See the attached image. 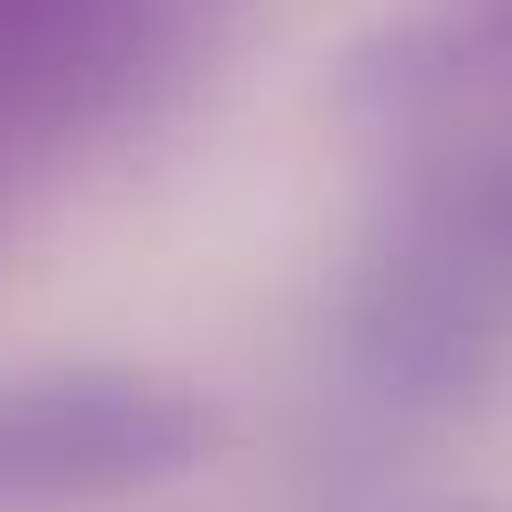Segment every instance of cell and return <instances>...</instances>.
Masks as SVG:
<instances>
[{
    "instance_id": "cell-1",
    "label": "cell",
    "mask_w": 512,
    "mask_h": 512,
    "mask_svg": "<svg viewBox=\"0 0 512 512\" xmlns=\"http://www.w3.org/2000/svg\"><path fill=\"white\" fill-rule=\"evenodd\" d=\"M512 336V120L448 144L400 192L360 264L352 352L392 400H440Z\"/></svg>"
},
{
    "instance_id": "cell-2",
    "label": "cell",
    "mask_w": 512,
    "mask_h": 512,
    "mask_svg": "<svg viewBox=\"0 0 512 512\" xmlns=\"http://www.w3.org/2000/svg\"><path fill=\"white\" fill-rule=\"evenodd\" d=\"M232 416L208 384L160 368H40L0 384V512H56L168 488L216 464Z\"/></svg>"
},
{
    "instance_id": "cell-3",
    "label": "cell",
    "mask_w": 512,
    "mask_h": 512,
    "mask_svg": "<svg viewBox=\"0 0 512 512\" xmlns=\"http://www.w3.org/2000/svg\"><path fill=\"white\" fill-rule=\"evenodd\" d=\"M512 104V0L504 8H432L392 16L344 56V112L368 136H448V120ZM472 128V136H480Z\"/></svg>"
},
{
    "instance_id": "cell-4",
    "label": "cell",
    "mask_w": 512,
    "mask_h": 512,
    "mask_svg": "<svg viewBox=\"0 0 512 512\" xmlns=\"http://www.w3.org/2000/svg\"><path fill=\"white\" fill-rule=\"evenodd\" d=\"M440 512H512V496H464V504H440Z\"/></svg>"
}]
</instances>
